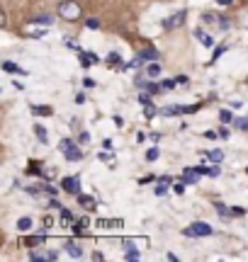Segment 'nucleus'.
<instances>
[{
  "label": "nucleus",
  "instance_id": "13",
  "mask_svg": "<svg viewBox=\"0 0 248 262\" xmlns=\"http://www.w3.org/2000/svg\"><path fill=\"white\" fill-rule=\"evenodd\" d=\"M3 68H5V71H10V73H19V75H25V71H22L19 66H15L12 61H5V63H3Z\"/></svg>",
  "mask_w": 248,
  "mask_h": 262
},
{
  "label": "nucleus",
  "instance_id": "18",
  "mask_svg": "<svg viewBox=\"0 0 248 262\" xmlns=\"http://www.w3.org/2000/svg\"><path fill=\"white\" fill-rule=\"evenodd\" d=\"M124 257H127V260H139L141 255H139V250H134V248H127V253H124Z\"/></svg>",
  "mask_w": 248,
  "mask_h": 262
},
{
  "label": "nucleus",
  "instance_id": "24",
  "mask_svg": "<svg viewBox=\"0 0 248 262\" xmlns=\"http://www.w3.org/2000/svg\"><path fill=\"white\" fill-rule=\"evenodd\" d=\"M158 156H161V153H158V148H151L149 153H146V160H158Z\"/></svg>",
  "mask_w": 248,
  "mask_h": 262
},
{
  "label": "nucleus",
  "instance_id": "30",
  "mask_svg": "<svg viewBox=\"0 0 248 262\" xmlns=\"http://www.w3.org/2000/svg\"><path fill=\"white\" fill-rule=\"evenodd\" d=\"M219 136H221V139H229V129H226V126H221V129H219Z\"/></svg>",
  "mask_w": 248,
  "mask_h": 262
},
{
  "label": "nucleus",
  "instance_id": "31",
  "mask_svg": "<svg viewBox=\"0 0 248 262\" xmlns=\"http://www.w3.org/2000/svg\"><path fill=\"white\" fill-rule=\"evenodd\" d=\"M49 204H51V209H58V211H61V209H64V206H61V202H56V199H51V202H49Z\"/></svg>",
  "mask_w": 248,
  "mask_h": 262
},
{
  "label": "nucleus",
  "instance_id": "15",
  "mask_svg": "<svg viewBox=\"0 0 248 262\" xmlns=\"http://www.w3.org/2000/svg\"><path fill=\"white\" fill-rule=\"evenodd\" d=\"M234 126H236V129L248 131V119L246 117H236V119H234Z\"/></svg>",
  "mask_w": 248,
  "mask_h": 262
},
{
  "label": "nucleus",
  "instance_id": "4",
  "mask_svg": "<svg viewBox=\"0 0 248 262\" xmlns=\"http://www.w3.org/2000/svg\"><path fill=\"white\" fill-rule=\"evenodd\" d=\"M197 107L200 104H188V107H182V104H168V107H163L161 114H166V117H173V114H190V112H197Z\"/></svg>",
  "mask_w": 248,
  "mask_h": 262
},
{
  "label": "nucleus",
  "instance_id": "1",
  "mask_svg": "<svg viewBox=\"0 0 248 262\" xmlns=\"http://www.w3.org/2000/svg\"><path fill=\"white\" fill-rule=\"evenodd\" d=\"M58 17L66 19V22H76V19L83 17V8L76 0H61L58 3Z\"/></svg>",
  "mask_w": 248,
  "mask_h": 262
},
{
  "label": "nucleus",
  "instance_id": "25",
  "mask_svg": "<svg viewBox=\"0 0 248 262\" xmlns=\"http://www.w3.org/2000/svg\"><path fill=\"white\" fill-rule=\"evenodd\" d=\"M163 90H173V88H175V80H163Z\"/></svg>",
  "mask_w": 248,
  "mask_h": 262
},
{
  "label": "nucleus",
  "instance_id": "2",
  "mask_svg": "<svg viewBox=\"0 0 248 262\" xmlns=\"http://www.w3.org/2000/svg\"><path fill=\"white\" fill-rule=\"evenodd\" d=\"M182 233H185V235H195V238H207V235H212L214 231H212L210 224H204V221H195V224H192L190 228H185Z\"/></svg>",
  "mask_w": 248,
  "mask_h": 262
},
{
  "label": "nucleus",
  "instance_id": "9",
  "mask_svg": "<svg viewBox=\"0 0 248 262\" xmlns=\"http://www.w3.org/2000/svg\"><path fill=\"white\" fill-rule=\"evenodd\" d=\"M66 253L71 255V257H78V260H80V257H83V248H80L78 243H73V241H68V243H66Z\"/></svg>",
  "mask_w": 248,
  "mask_h": 262
},
{
  "label": "nucleus",
  "instance_id": "29",
  "mask_svg": "<svg viewBox=\"0 0 248 262\" xmlns=\"http://www.w3.org/2000/svg\"><path fill=\"white\" fill-rule=\"evenodd\" d=\"M88 27H90V29H97V27H100V22H97V19H88Z\"/></svg>",
  "mask_w": 248,
  "mask_h": 262
},
{
  "label": "nucleus",
  "instance_id": "5",
  "mask_svg": "<svg viewBox=\"0 0 248 262\" xmlns=\"http://www.w3.org/2000/svg\"><path fill=\"white\" fill-rule=\"evenodd\" d=\"M61 189H66L68 194H80V180L78 178H64L61 180Z\"/></svg>",
  "mask_w": 248,
  "mask_h": 262
},
{
  "label": "nucleus",
  "instance_id": "6",
  "mask_svg": "<svg viewBox=\"0 0 248 262\" xmlns=\"http://www.w3.org/2000/svg\"><path fill=\"white\" fill-rule=\"evenodd\" d=\"M182 22H185V10H180V12L171 15V17L166 19V27H168V29H173V27H182Z\"/></svg>",
  "mask_w": 248,
  "mask_h": 262
},
{
  "label": "nucleus",
  "instance_id": "17",
  "mask_svg": "<svg viewBox=\"0 0 248 262\" xmlns=\"http://www.w3.org/2000/svg\"><path fill=\"white\" fill-rule=\"evenodd\" d=\"M29 257H32V260H49V253H44V250H32V253H29Z\"/></svg>",
  "mask_w": 248,
  "mask_h": 262
},
{
  "label": "nucleus",
  "instance_id": "3",
  "mask_svg": "<svg viewBox=\"0 0 248 262\" xmlns=\"http://www.w3.org/2000/svg\"><path fill=\"white\" fill-rule=\"evenodd\" d=\"M58 148L64 150V156H66V160H71V163H76V160L83 158V153L78 150V146H73V141H71V139H64L61 143H58Z\"/></svg>",
  "mask_w": 248,
  "mask_h": 262
},
{
  "label": "nucleus",
  "instance_id": "20",
  "mask_svg": "<svg viewBox=\"0 0 248 262\" xmlns=\"http://www.w3.org/2000/svg\"><path fill=\"white\" fill-rule=\"evenodd\" d=\"M34 131H37V139L42 141V143H47V129H44V126H34Z\"/></svg>",
  "mask_w": 248,
  "mask_h": 262
},
{
  "label": "nucleus",
  "instance_id": "32",
  "mask_svg": "<svg viewBox=\"0 0 248 262\" xmlns=\"http://www.w3.org/2000/svg\"><path fill=\"white\" fill-rule=\"evenodd\" d=\"M49 260H58V253H56V250H49Z\"/></svg>",
  "mask_w": 248,
  "mask_h": 262
},
{
  "label": "nucleus",
  "instance_id": "23",
  "mask_svg": "<svg viewBox=\"0 0 248 262\" xmlns=\"http://www.w3.org/2000/svg\"><path fill=\"white\" fill-rule=\"evenodd\" d=\"M219 117H221V122H224V124L234 122V117H231V112H229V110H221V114H219Z\"/></svg>",
  "mask_w": 248,
  "mask_h": 262
},
{
  "label": "nucleus",
  "instance_id": "33",
  "mask_svg": "<svg viewBox=\"0 0 248 262\" xmlns=\"http://www.w3.org/2000/svg\"><path fill=\"white\" fill-rule=\"evenodd\" d=\"M217 3H221V5H231L234 0H217Z\"/></svg>",
  "mask_w": 248,
  "mask_h": 262
},
{
  "label": "nucleus",
  "instance_id": "14",
  "mask_svg": "<svg viewBox=\"0 0 248 262\" xmlns=\"http://www.w3.org/2000/svg\"><path fill=\"white\" fill-rule=\"evenodd\" d=\"M141 58L143 61H153V58H158V51H156V49H143Z\"/></svg>",
  "mask_w": 248,
  "mask_h": 262
},
{
  "label": "nucleus",
  "instance_id": "26",
  "mask_svg": "<svg viewBox=\"0 0 248 262\" xmlns=\"http://www.w3.org/2000/svg\"><path fill=\"white\" fill-rule=\"evenodd\" d=\"M231 214H234V216H243V214H246V209H241V206H234V209H231Z\"/></svg>",
  "mask_w": 248,
  "mask_h": 262
},
{
  "label": "nucleus",
  "instance_id": "19",
  "mask_svg": "<svg viewBox=\"0 0 248 262\" xmlns=\"http://www.w3.org/2000/svg\"><path fill=\"white\" fill-rule=\"evenodd\" d=\"M146 73H149V78H156V75L161 73V66H158V63H151V66H149V71H146Z\"/></svg>",
  "mask_w": 248,
  "mask_h": 262
},
{
  "label": "nucleus",
  "instance_id": "28",
  "mask_svg": "<svg viewBox=\"0 0 248 262\" xmlns=\"http://www.w3.org/2000/svg\"><path fill=\"white\" fill-rule=\"evenodd\" d=\"M224 51H226V47H219L217 51H214V58H212V61H217V58H219L221 54H224Z\"/></svg>",
  "mask_w": 248,
  "mask_h": 262
},
{
  "label": "nucleus",
  "instance_id": "8",
  "mask_svg": "<svg viewBox=\"0 0 248 262\" xmlns=\"http://www.w3.org/2000/svg\"><path fill=\"white\" fill-rule=\"evenodd\" d=\"M197 180H200V172H197V168H185V172H182V182L195 185Z\"/></svg>",
  "mask_w": 248,
  "mask_h": 262
},
{
  "label": "nucleus",
  "instance_id": "10",
  "mask_svg": "<svg viewBox=\"0 0 248 262\" xmlns=\"http://www.w3.org/2000/svg\"><path fill=\"white\" fill-rule=\"evenodd\" d=\"M195 37L200 39V41L204 44V47H214V39H212L210 34L204 32V29H195Z\"/></svg>",
  "mask_w": 248,
  "mask_h": 262
},
{
  "label": "nucleus",
  "instance_id": "11",
  "mask_svg": "<svg viewBox=\"0 0 248 262\" xmlns=\"http://www.w3.org/2000/svg\"><path fill=\"white\" fill-rule=\"evenodd\" d=\"M32 112H34V114H42V117L54 114V112H51V107H47V104H32Z\"/></svg>",
  "mask_w": 248,
  "mask_h": 262
},
{
  "label": "nucleus",
  "instance_id": "22",
  "mask_svg": "<svg viewBox=\"0 0 248 262\" xmlns=\"http://www.w3.org/2000/svg\"><path fill=\"white\" fill-rule=\"evenodd\" d=\"M153 192H156V194H158V196H163V194H166V192H168V187H166V182H158V185L153 187Z\"/></svg>",
  "mask_w": 248,
  "mask_h": 262
},
{
  "label": "nucleus",
  "instance_id": "12",
  "mask_svg": "<svg viewBox=\"0 0 248 262\" xmlns=\"http://www.w3.org/2000/svg\"><path fill=\"white\" fill-rule=\"evenodd\" d=\"M207 158L212 160V163H221V160H224V153H221V150H207Z\"/></svg>",
  "mask_w": 248,
  "mask_h": 262
},
{
  "label": "nucleus",
  "instance_id": "7",
  "mask_svg": "<svg viewBox=\"0 0 248 262\" xmlns=\"http://www.w3.org/2000/svg\"><path fill=\"white\" fill-rule=\"evenodd\" d=\"M78 204L83 206L86 211H95L97 209V202L93 199V196H88V194H78Z\"/></svg>",
  "mask_w": 248,
  "mask_h": 262
},
{
  "label": "nucleus",
  "instance_id": "21",
  "mask_svg": "<svg viewBox=\"0 0 248 262\" xmlns=\"http://www.w3.org/2000/svg\"><path fill=\"white\" fill-rule=\"evenodd\" d=\"M32 22H34V25H39V22H42V25H51V15H39V17H34Z\"/></svg>",
  "mask_w": 248,
  "mask_h": 262
},
{
  "label": "nucleus",
  "instance_id": "27",
  "mask_svg": "<svg viewBox=\"0 0 248 262\" xmlns=\"http://www.w3.org/2000/svg\"><path fill=\"white\" fill-rule=\"evenodd\" d=\"M173 189H175V194H182V192H185V185L178 182V185H173Z\"/></svg>",
  "mask_w": 248,
  "mask_h": 262
},
{
  "label": "nucleus",
  "instance_id": "34",
  "mask_svg": "<svg viewBox=\"0 0 248 262\" xmlns=\"http://www.w3.org/2000/svg\"><path fill=\"white\" fill-rule=\"evenodd\" d=\"M246 172H248V168H246Z\"/></svg>",
  "mask_w": 248,
  "mask_h": 262
},
{
  "label": "nucleus",
  "instance_id": "16",
  "mask_svg": "<svg viewBox=\"0 0 248 262\" xmlns=\"http://www.w3.org/2000/svg\"><path fill=\"white\" fill-rule=\"evenodd\" d=\"M17 228L19 231H29V228H32V219H27V216H25V219H19Z\"/></svg>",
  "mask_w": 248,
  "mask_h": 262
}]
</instances>
